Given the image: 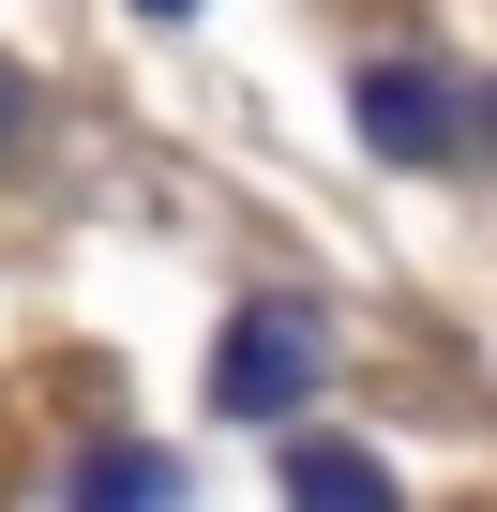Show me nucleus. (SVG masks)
Listing matches in <instances>:
<instances>
[{
    "mask_svg": "<svg viewBox=\"0 0 497 512\" xmlns=\"http://www.w3.org/2000/svg\"><path fill=\"white\" fill-rule=\"evenodd\" d=\"M302 392V317H241L226 332V407H287Z\"/></svg>",
    "mask_w": 497,
    "mask_h": 512,
    "instance_id": "f257e3e1",
    "label": "nucleus"
},
{
    "mask_svg": "<svg viewBox=\"0 0 497 512\" xmlns=\"http://www.w3.org/2000/svg\"><path fill=\"white\" fill-rule=\"evenodd\" d=\"M362 121L407 136V151H437V91H422V76H362Z\"/></svg>",
    "mask_w": 497,
    "mask_h": 512,
    "instance_id": "f03ea898",
    "label": "nucleus"
},
{
    "mask_svg": "<svg viewBox=\"0 0 497 512\" xmlns=\"http://www.w3.org/2000/svg\"><path fill=\"white\" fill-rule=\"evenodd\" d=\"M0 121H16V91H0Z\"/></svg>",
    "mask_w": 497,
    "mask_h": 512,
    "instance_id": "7ed1b4c3",
    "label": "nucleus"
}]
</instances>
